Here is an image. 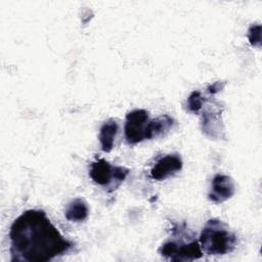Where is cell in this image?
Returning a JSON list of instances; mask_svg holds the SVG:
<instances>
[{
    "instance_id": "6da1fadb",
    "label": "cell",
    "mask_w": 262,
    "mask_h": 262,
    "mask_svg": "<svg viewBox=\"0 0 262 262\" xmlns=\"http://www.w3.org/2000/svg\"><path fill=\"white\" fill-rule=\"evenodd\" d=\"M12 262H47L67 253L73 243L64 238L43 210H27L9 230Z\"/></svg>"
},
{
    "instance_id": "7a4b0ae2",
    "label": "cell",
    "mask_w": 262,
    "mask_h": 262,
    "mask_svg": "<svg viewBox=\"0 0 262 262\" xmlns=\"http://www.w3.org/2000/svg\"><path fill=\"white\" fill-rule=\"evenodd\" d=\"M199 243L207 255H225L235 249L237 236L223 221L211 218L203 227Z\"/></svg>"
},
{
    "instance_id": "3957f363",
    "label": "cell",
    "mask_w": 262,
    "mask_h": 262,
    "mask_svg": "<svg viewBox=\"0 0 262 262\" xmlns=\"http://www.w3.org/2000/svg\"><path fill=\"white\" fill-rule=\"evenodd\" d=\"M159 253L172 261H192L203 256L199 241L194 238L184 224L182 226L175 225L171 237L163 243Z\"/></svg>"
},
{
    "instance_id": "277c9868",
    "label": "cell",
    "mask_w": 262,
    "mask_h": 262,
    "mask_svg": "<svg viewBox=\"0 0 262 262\" xmlns=\"http://www.w3.org/2000/svg\"><path fill=\"white\" fill-rule=\"evenodd\" d=\"M149 114L143 108H135L126 116L124 133L128 144L134 145L147 139Z\"/></svg>"
},
{
    "instance_id": "5b68a950",
    "label": "cell",
    "mask_w": 262,
    "mask_h": 262,
    "mask_svg": "<svg viewBox=\"0 0 262 262\" xmlns=\"http://www.w3.org/2000/svg\"><path fill=\"white\" fill-rule=\"evenodd\" d=\"M115 167L104 159H97L89 167V176L96 184L106 186L110 191H113L118 187L115 180Z\"/></svg>"
},
{
    "instance_id": "8992f818",
    "label": "cell",
    "mask_w": 262,
    "mask_h": 262,
    "mask_svg": "<svg viewBox=\"0 0 262 262\" xmlns=\"http://www.w3.org/2000/svg\"><path fill=\"white\" fill-rule=\"evenodd\" d=\"M183 163L180 155L169 154L159 159L150 170V178L157 181L165 180L182 169Z\"/></svg>"
},
{
    "instance_id": "52a82bcc",
    "label": "cell",
    "mask_w": 262,
    "mask_h": 262,
    "mask_svg": "<svg viewBox=\"0 0 262 262\" xmlns=\"http://www.w3.org/2000/svg\"><path fill=\"white\" fill-rule=\"evenodd\" d=\"M234 182L229 176L216 174L212 179L208 198L211 202L220 204L230 199L234 194Z\"/></svg>"
},
{
    "instance_id": "ba28073f",
    "label": "cell",
    "mask_w": 262,
    "mask_h": 262,
    "mask_svg": "<svg viewBox=\"0 0 262 262\" xmlns=\"http://www.w3.org/2000/svg\"><path fill=\"white\" fill-rule=\"evenodd\" d=\"M118 133V123L114 119H108L105 121L99 130V142L101 150L104 152H110L114 147L115 137Z\"/></svg>"
},
{
    "instance_id": "9c48e42d",
    "label": "cell",
    "mask_w": 262,
    "mask_h": 262,
    "mask_svg": "<svg viewBox=\"0 0 262 262\" xmlns=\"http://www.w3.org/2000/svg\"><path fill=\"white\" fill-rule=\"evenodd\" d=\"M89 215L88 204L81 198L72 200L66 208L64 216L67 220L72 222H82L87 219Z\"/></svg>"
},
{
    "instance_id": "30bf717a",
    "label": "cell",
    "mask_w": 262,
    "mask_h": 262,
    "mask_svg": "<svg viewBox=\"0 0 262 262\" xmlns=\"http://www.w3.org/2000/svg\"><path fill=\"white\" fill-rule=\"evenodd\" d=\"M175 121L169 115H162L157 119L150 120L147 127V139L158 138L168 133L174 126Z\"/></svg>"
},
{
    "instance_id": "8fae6325",
    "label": "cell",
    "mask_w": 262,
    "mask_h": 262,
    "mask_svg": "<svg viewBox=\"0 0 262 262\" xmlns=\"http://www.w3.org/2000/svg\"><path fill=\"white\" fill-rule=\"evenodd\" d=\"M204 102H205V99L202 96V93L198 90H194L190 93V95L187 98V101H186L187 111L189 113L198 114L200 110L203 107Z\"/></svg>"
},
{
    "instance_id": "7c38bea8",
    "label": "cell",
    "mask_w": 262,
    "mask_h": 262,
    "mask_svg": "<svg viewBox=\"0 0 262 262\" xmlns=\"http://www.w3.org/2000/svg\"><path fill=\"white\" fill-rule=\"evenodd\" d=\"M248 39L252 46L260 47V45H261V26L259 24L252 25L249 28Z\"/></svg>"
},
{
    "instance_id": "4fadbf2b",
    "label": "cell",
    "mask_w": 262,
    "mask_h": 262,
    "mask_svg": "<svg viewBox=\"0 0 262 262\" xmlns=\"http://www.w3.org/2000/svg\"><path fill=\"white\" fill-rule=\"evenodd\" d=\"M223 87H224V83H223V82H220V81H217V82H215V83L209 85L208 88H207V90H208L209 93L215 94V93L221 91V90L223 89Z\"/></svg>"
}]
</instances>
